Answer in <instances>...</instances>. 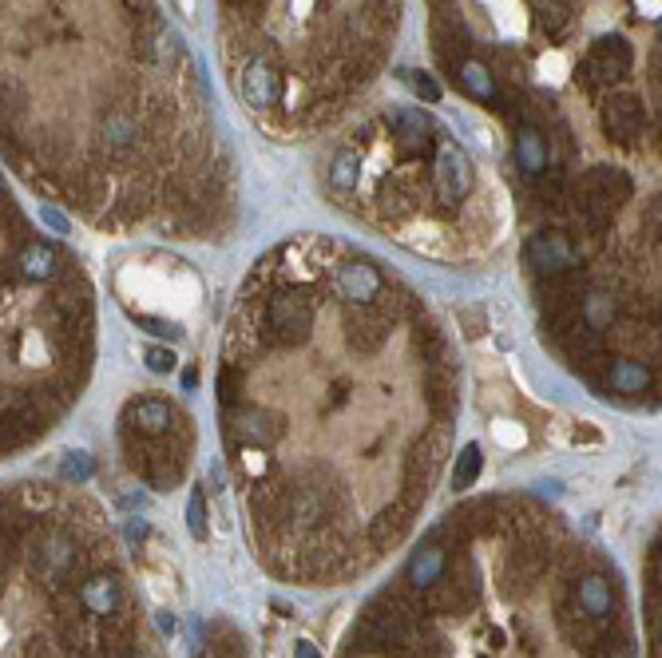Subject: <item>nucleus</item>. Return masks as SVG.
<instances>
[{
    "mask_svg": "<svg viewBox=\"0 0 662 658\" xmlns=\"http://www.w3.org/2000/svg\"><path fill=\"white\" fill-rule=\"evenodd\" d=\"M393 318L385 310H373V306H349L345 310V333H349V345L357 353H377L389 337Z\"/></svg>",
    "mask_w": 662,
    "mask_h": 658,
    "instance_id": "nucleus-11",
    "label": "nucleus"
},
{
    "mask_svg": "<svg viewBox=\"0 0 662 658\" xmlns=\"http://www.w3.org/2000/svg\"><path fill=\"white\" fill-rule=\"evenodd\" d=\"M643 123H647V111H643V100H639V96H631V92H611V96L603 100V131H607L615 143L631 147V143L643 135Z\"/></svg>",
    "mask_w": 662,
    "mask_h": 658,
    "instance_id": "nucleus-8",
    "label": "nucleus"
},
{
    "mask_svg": "<svg viewBox=\"0 0 662 658\" xmlns=\"http://www.w3.org/2000/svg\"><path fill=\"white\" fill-rule=\"evenodd\" d=\"M460 322H464V333H468V337H480L484 326H488V314H484V310H464Z\"/></svg>",
    "mask_w": 662,
    "mask_h": 658,
    "instance_id": "nucleus-36",
    "label": "nucleus"
},
{
    "mask_svg": "<svg viewBox=\"0 0 662 658\" xmlns=\"http://www.w3.org/2000/svg\"><path fill=\"white\" fill-rule=\"evenodd\" d=\"M219 389H222V401H234V397H238V373H230V369H222Z\"/></svg>",
    "mask_w": 662,
    "mask_h": 658,
    "instance_id": "nucleus-39",
    "label": "nucleus"
},
{
    "mask_svg": "<svg viewBox=\"0 0 662 658\" xmlns=\"http://www.w3.org/2000/svg\"><path fill=\"white\" fill-rule=\"evenodd\" d=\"M135 322L147 326V333H155V337H179V329L171 322H163V318H135Z\"/></svg>",
    "mask_w": 662,
    "mask_h": 658,
    "instance_id": "nucleus-37",
    "label": "nucleus"
},
{
    "mask_svg": "<svg viewBox=\"0 0 662 658\" xmlns=\"http://www.w3.org/2000/svg\"><path fill=\"white\" fill-rule=\"evenodd\" d=\"M631 199V179L619 167H591L579 179V215L591 230H603Z\"/></svg>",
    "mask_w": 662,
    "mask_h": 658,
    "instance_id": "nucleus-2",
    "label": "nucleus"
},
{
    "mask_svg": "<svg viewBox=\"0 0 662 658\" xmlns=\"http://www.w3.org/2000/svg\"><path fill=\"white\" fill-rule=\"evenodd\" d=\"M314 329V302L306 290L274 294L266 302V341L270 345H302Z\"/></svg>",
    "mask_w": 662,
    "mask_h": 658,
    "instance_id": "nucleus-3",
    "label": "nucleus"
},
{
    "mask_svg": "<svg viewBox=\"0 0 662 658\" xmlns=\"http://www.w3.org/2000/svg\"><path fill=\"white\" fill-rule=\"evenodd\" d=\"M460 84H464V92L476 96V100H496V80H492V72H488L484 64L464 60V64H460Z\"/></svg>",
    "mask_w": 662,
    "mask_h": 658,
    "instance_id": "nucleus-27",
    "label": "nucleus"
},
{
    "mask_svg": "<svg viewBox=\"0 0 662 658\" xmlns=\"http://www.w3.org/2000/svg\"><path fill=\"white\" fill-rule=\"evenodd\" d=\"M155 623H159V631H163V635H171V631H175V615H171V611H159V619H155Z\"/></svg>",
    "mask_w": 662,
    "mask_h": 658,
    "instance_id": "nucleus-41",
    "label": "nucleus"
},
{
    "mask_svg": "<svg viewBox=\"0 0 662 658\" xmlns=\"http://www.w3.org/2000/svg\"><path fill=\"white\" fill-rule=\"evenodd\" d=\"M92 472H96V460H92L88 452H68V456L60 460V476L72 480V484H84Z\"/></svg>",
    "mask_w": 662,
    "mask_h": 658,
    "instance_id": "nucleus-31",
    "label": "nucleus"
},
{
    "mask_svg": "<svg viewBox=\"0 0 662 658\" xmlns=\"http://www.w3.org/2000/svg\"><path fill=\"white\" fill-rule=\"evenodd\" d=\"M444 456H448V429L444 425L429 429L409 448V460H405V504L409 508H417L429 496V484H433L437 468L444 464Z\"/></svg>",
    "mask_w": 662,
    "mask_h": 658,
    "instance_id": "nucleus-4",
    "label": "nucleus"
},
{
    "mask_svg": "<svg viewBox=\"0 0 662 658\" xmlns=\"http://www.w3.org/2000/svg\"><path fill=\"white\" fill-rule=\"evenodd\" d=\"M615 314H619V306H615V298L611 294H603V290H591L587 298H583V322L591 329H603L615 322Z\"/></svg>",
    "mask_w": 662,
    "mask_h": 658,
    "instance_id": "nucleus-26",
    "label": "nucleus"
},
{
    "mask_svg": "<svg viewBox=\"0 0 662 658\" xmlns=\"http://www.w3.org/2000/svg\"><path fill=\"white\" fill-rule=\"evenodd\" d=\"M20 500L28 504V512H40V508H52V492L48 488H24Z\"/></svg>",
    "mask_w": 662,
    "mask_h": 658,
    "instance_id": "nucleus-35",
    "label": "nucleus"
},
{
    "mask_svg": "<svg viewBox=\"0 0 662 658\" xmlns=\"http://www.w3.org/2000/svg\"><path fill=\"white\" fill-rule=\"evenodd\" d=\"M444 567H448V559H444V548L441 544H429V548H421L413 559H409V567H405V579L417 587V591H429L433 583H441Z\"/></svg>",
    "mask_w": 662,
    "mask_h": 658,
    "instance_id": "nucleus-22",
    "label": "nucleus"
},
{
    "mask_svg": "<svg viewBox=\"0 0 662 658\" xmlns=\"http://www.w3.org/2000/svg\"><path fill=\"white\" fill-rule=\"evenodd\" d=\"M433 183H437V199L444 207H456L460 199H468V191H472V163H468V155L456 143L441 147Z\"/></svg>",
    "mask_w": 662,
    "mask_h": 658,
    "instance_id": "nucleus-9",
    "label": "nucleus"
},
{
    "mask_svg": "<svg viewBox=\"0 0 662 658\" xmlns=\"http://www.w3.org/2000/svg\"><path fill=\"white\" fill-rule=\"evenodd\" d=\"M187 528H191L195 540H207V496H203V488L191 492V504H187Z\"/></svg>",
    "mask_w": 662,
    "mask_h": 658,
    "instance_id": "nucleus-32",
    "label": "nucleus"
},
{
    "mask_svg": "<svg viewBox=\"0 0 662 658\" xmlns=\"http://www.w3.org/2000/svg\"><path fill=\"white\" fill-rule=\"evenodd\" d=\"M195 385H199V369H187L183 373V389H195Z\"/></svg>",
    "mask_w": 662,
    "mask_h": 658,
    "instance_id": "nucleus-43",
    "label": "nucleus"
},
{
    "mask_svg": "<svg viewBox=\"0 0 662 658\" xmlns=\"http://www.w3.org/2000/svg\"><path fill=\"white\" fill-rule=\"evenodd\" d=\"M242 100L250 108H270L278 100V72L270 68V60H250L242 72Z\"/></svg>",
    "mask_w": 662,
    "mask_h": 658,
    "instance_id": "nucleus-14",
    "label": "nucleus"
},
{
    "mask_svg": "<svg viewBox=\"0 0 662 658\" xmlns=\"http://www.w3.org/2000/svg\"><path fill=\"white\" fill-rule=\"evenodd\" d=\"M389 131L401 139V147L413 155V151H425V135H429V115L421 108H393L385 115Z\"/></svg>",
    "mask_w": 662,
    "mask_h": 658,
    "instance_id": "nucleus-18",
    "label": "nucleus"
},
{
    "mask_svg": "<svg viewBox=\"0 0 662 658\" xmlns=\"http://www.w3.org/2000/svg\"><path fill=\"white\" fill-rule=\"evenodd\" d=\"M135 135H139V127H135V119L127 111H111L108 119H104V139H108L111 147H127Z\"/></svg>",
    "mask_w": 662,
    "mask_h": 658,
    "instance_id": "nucleus-30",
    "label": "nucleus"
},
{
    "mask_svg": "<svg viewBox=\"0 0 662 658\" xmlns=\"http://www.w3.org/2000/svg\"><path fill=\"white\" fill-rule=\"evenodd\" d=\"M516 167L532 179L548 171V135L540 127H520L516 131Z\"/></svg>",
    "mask_w": 662,
    "mask_h": 658,
    "instance_id": "nucleus-20",
    "label": "nucleus"
},
{
    "mask_svg": "<svg viewBox=\"0 0 662 658\" xmlns=\"http://www.w3.org/2000/svg\"><path fill=\"white\" fill-rule=\"evenodd\" d=\"M647 230H651L655 238H662V199H655V203L647 207Z\"/></svg>",
    "mask_w": 662,
    "mask_h": 658,
    "instance_id": "nucleus-38",
    "label": "nucleus"
},
{
    "mask_svg": "<svg viewBox=\"0 0 662 658\" xmlns=\"http://www.w3.org/2000/svg\"><path fill=\"white\" fill-rule=\"evenodd\" d=\"M286 421L270 409H234L226 421V440L246 444V448H270L274 440H282Z\"/></svg>",
    "mask_w": 662,
    "mask_h": 658,
    "instance_id": "nucleus-7",
    "label": "nucleus"
},
{
    "mask_svg": "<svg viewBox=\"0 0 662 658\" xmlns=\"http://www.w3.org/2000/svg\"><path fill=\"white\" fill-rule=\"evenodd\" d=\"M405 76H409L413 92H417L425 104H437V100H441V88H437V80H433V76H425V72H405Z\"/></svg>",
    "mask_w": 662,
    "mask_h": 658,
    "instance_id": "nucleus-33",
    "label": "nucleus"
},
{
    "mask_svg": "<svg viewBox=\"0 0 662 658\" xmlns=\"http://www.w3.org/2000/svg\"><path fill=\"white\" fill-rule=\"evenodd\" d=\"M337 294L349 302V306H373L381 294H385V278L377 274V266L369 262H345L337 270Z\"/></svg>",
    "mask_w": 662,
    "mask_h": 658,
    "instance_id": "nucleus-12",
    "label": "nucleus"
},
{
    "mask_svg": "<svg viewBox=\"0 0 662 658\" xmlns=\"http://www.w3.org/2000/svg\"><path fill=\"white\" fill-rule=\"evenodd\" d=\"M480 464H484L480 444H464L460 456H456V464H452V484H456V488H472L476 476H480Z\"/></svg>",
    "mask_w": 662,
    "mask_h": 658,
    "instance_id": "nucleus-28",
    "label": "nucleus"
},
{
    "mask_svg": "<svg viewBox=\"0 0 662 658\" xmlns=\"http://www.w3.org/2000/svg\"><path fill=\"white\" fill-rule=\"evenodd\" d=\"M548 555L552 551L544 548V544H524V548H516L508 559H504V583H508V595H524V591H532L540 579H544V571H548Z\"/></svg>",
    "mask_w": 662,
    "mask_h": 658,
    "instance_id": "nucleus-10",
    "label": "nucleus"
},
{
    "mask_svg": "<svg viewBox=\"0 0 662 658\" xmlns=\"http://www.w3.org/2000/svg\"><path fill=\"white\" fill-rule=\"evenodd\" d=\"M80 599H84V611L88 615H111L119 611V583L115 575H104V571H92L84 583H80Z\"/></svg>",
    "mask_w": 662,
    "mask_h": 658,
    "instance_id": "nucleus-19",
    "label": "nucleus"
},
{
    "mask_svg": "<svg viewBox=\"0 0 662 658\" xmlns=\"http://www.w3.org/2000/svg\"><path fill=\"white\" fill-rule=\"evenodd\" d=\"M555 627H559L563 643L575 647V651H595V647L603 643V627H599V619H591V615L579 607V599L555 607Z\"/></svg>",
    "mask_w": 662,
    "mask_h": 658,
    "instance_id": "nucleus-13",
    "label": "nucleus"
},
{
    "mask_svg": "<svg viewBox=\"0 0 662 658\" xmlns=\"http://www.w3.org/2000/svg\"><path fill=\"white\" fill-rule=\"evenodd\" d=\"M20 270H24V278H40V282L52 278L56 274V250L48 242H28L20 254Z\"/></svg>",
    "mask_w": 662,
    "mask_h": 658,
    "instance_id": "nucleus-24",
    "label": "nucleus"
},
{
    "mask_svg": "<svg viewBox=\"0 0 662 658\" xmlns=\"http://www.w3.org/2000/svg\"><path fill=\"white\" fill-rule=\"evenodd\" d=\"M659 655H662V631H659Z\"/></svg>",
    "mask_w": 662,
    "mask_h": 658,
    "instance_id": "nucleus-46",
    "label": "nucleus"
},
{
    "mask_svg": "<svg viewBox=\"0 0 662 658\" xmlns=\"http://www.w3.org/2000/svg\"><path fill=\"white\" fill-rule=\"evenodd\" d=\"M28 575L40 579L48 591H64L68 579H88V559L64 528H36L24 544Z\"/></svg>",
    "mask_w": 662,
    "mask_h": 658,
    "instance_id": "nucleus-1",
    "label": "nucleus"
},
{
    "mask_svg": "<svg viewBox=\"0 0 662 658\" xmlns=\"http://www.w3.org/2000/svg\"><path fill=\"white\" fill-rule=\"evenodd\" d=\"M488 643H492V647H504V631L492 627V631H488Z\"/></svg>",
    "mask_w": 662,
    "mask_h": 658,
    "instance_id": "nucleus-44",
    "label": "nucleus"
},
{
    "mask_svg": "<svg viewBox=\"0 0 662 658\" xmlns=\"http://www.w3.org/2000/svg\"><path fill=\"white\" fill-rule=\"evenodd\" d=\"M413 512L417 508H409L405 500L401 504H389V508H381L377 512V520L369 524V540H373V548H393L405 532H409V524H413Z\"/></svg>",
    "mask_w": 662,
    "mask_h": 658,
    "instance_id": "nucleus-16",
    "label": "nucleus"
},
{
    "mask_svg": "<svg viewBox=\"0 0 662 658\" xmlns=\"http://www.w3.org/2000/svg\"><path fill=\"white\" fill-rule=\"evenodd\" d=\"M540 294H544V310H548V314H559V310H571V306H579V302H575V278H571V274H555V278H544Z\"/></svg>",
    "mask_w": 662,
    "mask_h": 658,
    "instance_id": "nucleus-25",
    "label": "nucleus"
},
{
    "mask_svg": "<svg viewBox=\"0 0 662 658\" xmlns=\"http://www.w3.org/2000/svg\"><path fill=\"white\" fill-rule=\"evenodd\" d=\"M524 262H528L540 278L575 274V266H579V246H575L563 230H540V234L528 238V246H524Z\"/></svg>",
    "mask_w": 662,
    "mask_h": 658,
    "instance_id": "nucleus-6",
    "label": "nucleus"
},
{
    "mask_svg": "<svg viewBox=\"0 0 662 658\" xmlns=\"http://www.w3.org/2000/svg\"><path fill=\"white\" fill-rule=\"evenodd\" d=\"M607 385H611L615 393H623V397L647 393V389H651V369H647L643 361H635V357H619V361H611V369H607Z\"/></svg>",
    "mask_w": 662,
    "mask_h": 658,
    "instance_id": "nucleus-21",
    "label": "nucleus"
},
{
    "mask_svg": "<svg viewBox=\"0 0 662 658\" xmlns=\"http://www.w3.org/2000/svg\"><path fill=\"white\" fill-rule=\"evenodd\" d=\"M147 369H151V373H171V369H175V353H171V349H159V345L147 349Z\"/></svg>",
    "mask_w": 662,
    "mask_h": 658,
    "instance_id": "nucleus-34",
    "label": "nucleus"
},
{
    "mask_svg": "<svg viewBox=\"0 0 662 658\" xmlns=\"http://www.w3.org/2000/svg\"><path fill=\"white\" fill-rule=\"evenodd\" d=\"M127 417L135 421V433H143V437H167V433L175 429V413H171V405L159 401V397L135 401V405L127 409Z\"/></svg>",
    "mask_w": 662,
    "mask_h": 658,
    "instance_id": "nucleus-15",
    "label": "nucleus"
},
{
    "mask_svg": "<svg viewBox=\"0 0 662 658\" xmlns=\"http://www.w3.org/2000/svg\"><path fill=\"white\" fill-rule=\"evenodd\" d=\"M143 536H147V520H131L127 524V540L131 544H143Z\"/></svg>",
    "mask_w": 662,
    "mask_h": 658,
    "instance_id": "nucleus-40",
    "label": "nucleus"
},
{
    "mask_svg": "<svg viewBox=\"0 0 662 658\" xmlns=\"http://www.w3.org/2000/svg\"><path fill=\"white\" fill-rule=\"evenodd\" d=\"M357 179H361V159H357V151H341L330 167L333 191H353Z\"/></svg>",
    "mask_w": 662,
    "mask_h": 658,
    "instance_id": "nucleus-29",
    "label": "nucleus"
},
{
    "mask_svg": "<svg viewBox=\"0 0 662 658\" xmlns=\"http://www.w3.org/2000/svg\"><path fill=\"white\" fill-rule=\"evenodd\" d=\"M575 599H579V607L591 615V619H611V611H615V587H611V579L607 575H583L579 583H575Z\"/></svg>",
    "mask_w": 662,
    "mask_h": 658,
    "instance_id": "nucleus-17",
    "label": "nucleus"
},
{
    "mask_svg": "<svg viewBox=\"0 0 662 658\" xmlns=\"http://www.w3.org/2000/svg\"><path fill=\"white\" fill-rule=\"evenodd\" d=\"M532 4V12H536V24H540V32H548V36H563L567 28H571V16H575V0H528Z\"/></svg>",
    "mask_w": 662,
    "mask_h": 658,
    "instance_id": "nucleus-23",
    "label": "nucleus"
},
{
    "mask_svg": "<svg viewBox=\"0 0 662 658\" xmlns=\"http://www.w3.org/2000/svg\"><path fill=\"white\" fill-rule=\"evenodd\" d=\"M294 658H322V655H318V647H314V643H298Z\"/></svg>",
    "mask_w": 662,
    "mask_h": 658,
    "instance_id": "nucleus-42",
    "label": "nucleus"
},
{
    "mask_svg": "<svg viewBox=\"0 0 662 658\" xmlns=\"http://www.w3.org/2000/svg\"><path fill=\"white\" fill-rule=\"evenodd\" d=\"M127 4H139V8H151V0H127Z\"/></svg>",
    "mask_w": 662,
    "mask_h": 658,
    "instance_id": "nucleus-45",
    "label": "nucleus"
},
{
    "mask_svg": "<svg viewBox=\"0 0 662 658\" xmlns=\"http://www.w3.org/2000/svg\"><path fill=\"white\" fill-rule=\"evenodd\" d=\"M631 64H635L631 44H627L623 36H603V40H595L591 52L583 56V64H579V80H583L587 88H611V84L627 80Z\"/></svg>",
    "mask_w": 662,
    "mask_h": 658,
    "instance_id": "nucleus-5",
    "label": "nucleus"
}]
</instances>
